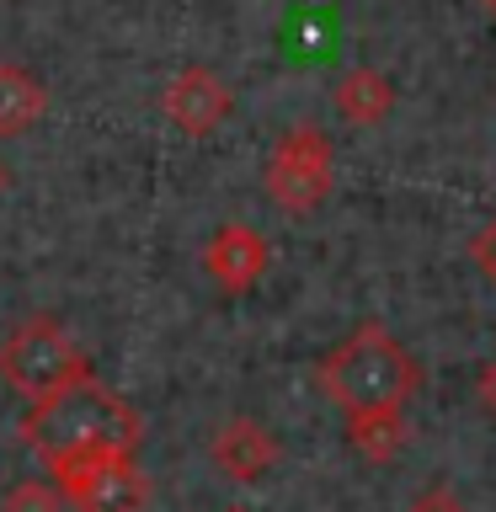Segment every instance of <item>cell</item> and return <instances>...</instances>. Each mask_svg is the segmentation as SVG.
Returning <instances> with one entry per match:
<instances>
[{"label": "cell", "mask_w": 496, "mask_h": 512, "mask_svg": "<svg viewBox=\"0 0 496 512\" xmlns=\"http://www.w3.org/2000/svg\"><path fill=\"white\" fill-rule=\"evenodd\" d=\"M144 438L139 411L102 379H80L70 390L38 400L22 416V443L38 454L48 470H70V464H96V459H134Z\"/></svg>", "instance_id": "1"}, {"label": "cell", "mask_w": 496, "mask_h": 512, "mask_svg": "<svg viewBox=\"0 0 496 512\" xmlns=\"http://www.w3.org/2000/svg\"><path fill=\"white\" fill-rule=\"evenodd\" d=\"M64 496L54 486H43V480H22V486L6 491V502H0V512H59Z\"/></svg>", "instance_id": "12"}, {"label": "cell", "mask_w": 496, "mask_h": 512, "mask_svg": "<svg viewBox=\"0 0 496 512\" xmlns=\"http://www.w3.org/2000/svg\"><path fill=\"white\" fill-rule=\"evenodd\" d=\"M230 512H240V507H230Z\"/></svg>", "instance_id": "18"}, {"label": "cell", "mask_w": 496, "mask_h": 512, "mask_svg": "<svg viewBox=\"0 0 496 512\" xmlns=\"http://www.w3.org/2000/svg\"><path fill=\"white\" fill-rule=\"evenodd\" d=\"M59 496L75 512H144L150 507V480L134 459H96L59 470Z\"/></svg>", "instance_id": "5"}, {"label": "cell", "mask_w": 496, "mask_h": 512, "mask_svg": "<svg viewBox=\"0 0 496 512\" xmlns=\"http://www.w3.org/2000/svg\"><path fill=\"white\" fill-rule=\"evenodd\" d=\"M11 187V171H6V160H0V192H6Z\"/></svg>", "instance_id": "16"}, {"label": "cell", "mask_w": 496, "mask_h": 512, "mask_svg": "<svg viewBox=\"0 0 496 512\" xmlns=\"http://www.w3.org/2000/svg\"><path fill=\"white\" fill-rule=\"evenodd\" d=\"M48 112V86L38 70L16 59H0V139H16V134H32Z\"/></svg>", "instance_id": "10"}, {"label": "cell", "mask_w": 496, "mask_h": 512, "mask_svg": "<svg viewBox=\"0 0 496 512\" xmlns=\"http://www.w3.org/2000/svg\"><path fill=\"white\" fill-rule=\"evenodd\" d=\"M267 267H272V246L246 219L219 224L203 246V272L214 278V288H224V294H251V288L267 278Z\"/></svg>", "instance_id": "7"}, {"label": "cell", "mask_w": 496, "mask_h": 512, "mask_svg": "<svg viewBox=\"0 0 496 512\" xmlns=\"http://www.w3.org/2000/svg\"><path fill=\"white\" fill-rule=\"evenodd\" d=\"M331 102L352 128H379L395 112V80L384 70H374V64H352V70L336 75Z\"/></svg>", "instance_id": "9"}, {"label": "cell", "mask_w": 496, "mask_h": 512, "mask_svg": "<svg viewBox=\"0 0 496 512\" xmlns=\"http://www.w3.org/2000/svg\"><path fill=\"white\" fill-rule=\"evenodd\" d=\"M0 379H6L27 406H38V400L70 390L80 379H96V374H91V358L80 352V342L70 336L64 320L27 315L22 326H11L6 342H0Z\"/></svg>", "instance_id": "3"}, {"label": "cell", "mask_w": 496, "mask_h": 512, "mask_svg": "<svg viewBox=\"0 0 496 512\" xmlns=\"http://www.w3.org/2000/svg\"><path fill=\"white\" fill-rule=\"evenodd\" d=\"M480 11H486V16H491V22H496V0H480Z\"/></svg>", "instance_id": "17"}, {"label": "cell", "mask_w": 496, "mask_h": 512, "mask_svg": "<svg viewBox=\"0 0 496 512\" xmlns=\"http://www.w3.org/2000/svg\"><path fill=\"white\" fill-rule=\"evenodd\" d=\"M315 379H320V390H326V400H336L347 416L352 411H384V406L406 411V400L422 390L416 358L390 326H379V320H363L358 331H347L342 342L320 358Z\"/></svg>", "instance_id": "2"}, {"label": "cell", "mask_w": 496, "mask_h": 512, "mask_svg": "<svg viewBox=\"0 0 496 512\" xmlns=\"http://www.w3.org/2000/svg\"><path fill=\"white\" fill-rule=\"evenodd\" d=\"M347 443L358 448L368 464H395L411 443V427H406V411L400 406H384V411H352L347 416Z\"/></svg>", "instance_id": "11"}, {"label": "cell", "mask_w": 496, "mask_h": 512, "mask_svg": "<svg viewBox=\"0 0 496 512\" xmlns=\"http://www.w3.org/2000/svg\"><path fill=\"white\" fill-rule=\"evenodd\" d=\"M262 187L283 214H294V219L315 214L336 187V150H331L326 128H315V123L283 128L278 144H272V155H267Z\"/></svg>", "instance_id": "4"}, {"label": "cell", "mask_w": 496, "mask_h": 512, "mask_svg": "<svg viewBox=\"0 0 496 512\" xmlns=\"http://www.w3.org/2000/svg\"><path fill=\"white\" fill-rule=\"evenodd\" d=\"M208 459H214L219 475H230V480H240V486H251V480H262L272 464L283 459V443L272 438V432L256 422V416H230V422L214 432V443H208Z\"/></svg>", "instance_id": "8"}, {"label": "cell", "mask_w": 496, "mask_h": 512, "mask_svg": "<svg viewBox=\"0 0 496 512\" xmlns=\"http://www.w3.org/2000/svg\"><path fill=\"white\" fill-rule=\"evenodd\" d=\"M406 512H470L464 507V496L454 491V486H443V480H432V486H422L406 502Z\"/></svg>", "instance_id": "13"}, {"label": "cell", "mask_w": 496, "mask_h": 512, "mask_svg": "<svg viewBox=\"0 0 496 512\" xmlns=\"http://www.w3.org/2000/svg\"><path fill=\"white\" fill-rule=\"evenodd\" d=\"M475 395H480V406H486V411L496 416V358L475 374Z\"/></svg>", "instance_id": "15"}, {"label": "cell", "mask_w": 496, "mask_h": 512, "mask_svg": "<svg viewBox=\"0 0 496 512\" xmlns=\"http://www.w3.org/2000/svg\"><path fill=\"white\" fill-rule=\"evenodd\" d=\"M160 112H166L171 128H182L192 139H208L235 112V91L214 64H182V70L160 86Z\"/></svg>", "instance_id": "6"}, {"label": "cell", "mask_w": 496, "mask_h": 512, "mask_svg": "<svg viewBox=\"0 0 496 512\" xmlns=\"http://www.w3.org/2000/svg\"><path fill=\"white\" fill-rule=\"evenodd\" d=\"M470 262H475L480 278H486V283L496 288V219H491V224H486V230H480L475 240H470Z\"/></svg>", "instance_id": "14"}]
</instances>
